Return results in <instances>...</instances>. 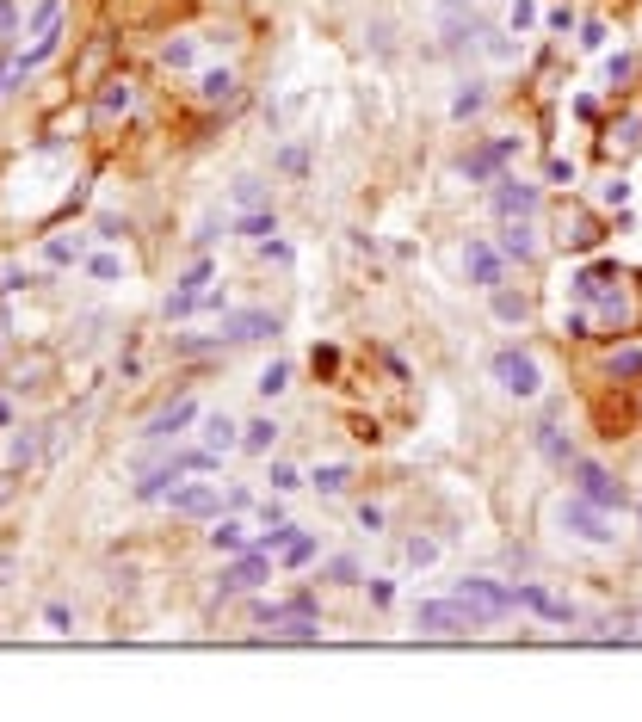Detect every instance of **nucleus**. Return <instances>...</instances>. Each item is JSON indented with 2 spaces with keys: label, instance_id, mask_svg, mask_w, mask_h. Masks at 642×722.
<instances>
[{
  "label": "nucleus",
  "instance_id": "dca6fc26",
  "mask_svg": "<svg viewBox=\"0 0 642 722\" xmlns=\"http://www.w3.org/2000/svg\"><path fill=\"white\" fill-rule=\"evenodd\" d=\"M186 476H192V463H186V457H167V463H155V469H149V476H142V482H136V500H167V494H173V488H180Z\"/></svg>",
  "mask_w": 642,
  "mask_h": 722
},
{
  "label": "nucleus",
  "instance_id": "f3484780",
  "mask_svg": "<svg viewBox=\"0 0 642 722\" xmlns=\"http://www.w3.org/2000/svg\"><path fill=\"white\" fill-rule=\"evenodd\" d=\"M204 537H210V550H217V556H241V550H254V531H247L241 519H229V513H223V519H210V531H204Z\"/></svg>",
  "mask_w": 642,
  "mask_h": 722
},
{
  "label": "nucleus",
  "instance_id": "72a5a7b5",
  "mask_svg": "<svg viewBox=\"0 0 642 722\" xmlns=\"http://www.w3.org/2000/svg\"><path fill=\"white\" fill-rule=\"evenodd\" d=\"M50 25H62V0H38V7H31V19H25V38H44Z\"/></svg>",
  "mask_w": 642,
  "mask_h": 722
},
{
  "label": "nucleus",
  "instance_id": "c9c22d12",
  "mask_svg": "<svg viewBox=\"0 0 642 722\" xmlns=\"http://www.w3.org/2000/svg\"><path fill=\"white\" fill-rule=\"evenodd\" d=\"M291 531H297L291 519H278V525H260V531H254V550H266V556H278V550H284V537H291Z\"/></svg>",
  "mask_w": 642,
  "mask_h": 722
},
{
  "label": "nucleus",
  "instance_id": "a18cd8bd",
  "mask_svg": "<svg viewBox=\"0 0 642 722\" xmlns=\"http://www.w3.org/2000/svg\"><path fill=\"white\" fill-rule=\"evenodd\" d=\"M605 75H612V87H618V81L636 75V62H630V56H612V62H605Z\"/></svg>",
  "mask_w": 642,
  "mask_h": 722
},
{
  "label": "nucleus",
  "instance_id": "3c124183",
  "mask_svg": "<svg viewBox=\"0 0 642 722\" xmlns=\"http://www.w3.org/2000/svg\"><path fill=\"white\" fill-rule=\"evenodd\" d=\"M44 624H50V630H68L75 618H68V605H50V611H44Z\"/></svg>",
  "mask_w": 642,
  "mask_h": 722
},
{
  "label": "nucleus",
  "instance_id": "7ed1b4c3",
  "mask_svg": "<svg viewBox=\"0 0 642 722\" xmlns=\"http://www.w3.org/2000/svg\"><path fill=\"white\" fill-rule=\"evenodd\" d=\"M414 630H420V636H476V630H488V624H482V611H470V605L451 593V599H420V605H414Z\"/></svg>",
  "mask_w": 642,
  "mask_h": 722
},
{
  "label": "nucleus",
  "instance_id": "cd10ccee",
  "mask_svg": "<svg viewBox=\"0 0 642 722\" xmlns=\"http://www.w3.org/2000/svg\"><path fill=\"white\" fill-rule=\"evenodd\" d=\"M309 488H315V494H328V500L346 494V488H352V463H321L315 476H309Z\"/></svg>",
  "mask_w": 642,
  "mask_h": 722
},
{
  "label": "nucleus",
  "instance_id": "ddd939ff",
  "mask_svg": "<svg viewBox=\"0 0 642 722\" xmlns=\"http://www.w3.org/2000/svg\"><path fill=\"white\" fill-rule=\"evenodd\" d=\"M439 25H445V50H451V56H476V50H482V31H488V25H482L470 7H445Z\"/></svg>",
  "mask_w": 642,
  "mask_h": 722
},
{
  "label": "nucleus",
  "instance_id": "9b49d317",
  "mask_svg": "<svg viewBox=\"0 0 642 722\" xmlns=\"http://www.w3.org/2000/svg\"><path fill=\"white\" fill-rule=\"evenodd\" d=\"M463 278L476 284V291H494V284H507V254L494 247L488 235H470L463 241Z\"/></svg>",
  "mask_w": 642,
  "mask_h": 722
},
{
  "label": "nucleus",
  "instance_id": "09e8293b",
  "mask_svg": "<svg viewBox=\"0 0 642 722\" xmlns=\"http://www.w3.org/2000/svg\"><path fill=\"white\" fill-rule=\"evenodd\" d=\"M359 531H383V507H371V500H365V507H359Z\"/></svg>",
  "mask_w": 642,
  "mask_h": 722
},
{
  "label": "nucleus",
  "instance_id": "a211bd4d",
  "mask_svg": "<svg viewBox=\"0 0 642 722\" xmlns=\"http://www.w3.org/2000/svg\"><path fill=\"white\" fill-rule=\"evenodd\" d=\"M599 371H605V383H642V346H612Z\"/></svg>",
  "mask_w": 642,
  "mask_h": 722
},
{
  "label": "nucleus",
  "instance_id": "2eb2a0df",
  "mask_svg": "<svg viewBox=\"0 0 642 722\" xmlns=\"http://www.w3.org/2000/svg\"><path fill=\"white\" fill-rule=\"evenodd\" d=\"M494 247H501L507 260L531 266V260H538V229H531V216H513V223H501V235H494Z\"/></svg>",
  "mask_w": 642,
  "mask_h": 722
},
{
  "label": "nucleus",
  "instance_id": "4468645a",
  "mask_svg": "<svg viewBox=\"0 0 642 722\" xmlns=\"http://www.w3.org/2000/svg\"><path fill=\"white\" fill-rule=\"evenodd\" d=\"M519 611H538L544 624H575V605L556 599V593H550V587H538V581H519Z\"/></svg>",
  "mask_w": 642,
  "mask_h": 722
},
{
  "label": "nucleus",
  "instance_id": "c756f323",
  "mask_svg": "<svg viewBox=\"0 0 642 722\" xmlns=\"http://www.w3.org/2000/svg\"><path fill=\"white\" fill-rule=\"evenodd\" d=\"M266 488H272V494H297V488H303V469L284 463V457H272V463H266Z\"/></svg>",
  "mask_w": 642,
  "mask_h": 722
},
{
  "label": "nucleus",
  "instance_id": "58836bf2",
  "mask_svg": "<svg viewBox=\"0 0 642 722\" xmlns=\"http://www.w3.org/2000/svg\"><path fill=\"white\" fill-rule=\"evenodd\" d=\"M402 556H408L414 568H433V562H439V544H433V537H408V544H402Z\"/></svg>",
  "mask_w": 642,
  "mask_h": 722
},
{
  "label": "nucleus",
  "instance_id": "5701e85b",
  "mask_svg": "<svg viewBox=\"0 0 642 722\" xmlns=\"http://www.w3.org/2000/svg\"><path fill=\"white\" fill-rule=\"evenodd\" d=\"M235 93H241L235 68H204V75H198V99H204V105H229Z\"/></svg>",
  "mask_w": 642,
  "mask_h": 722
},
{
  "label": "nucleus",
  "instance_id": "ea45409f",
  "mask_svg": "<svg viewBox=\"0 0 642 722\" xmlns=\"http://www.w3.org/2000/svg\"><path fill=\"white\" fill-rule=\"evenodd\" d=\"M365 593H371V611H389V605H396V581H383V574H371Z\"/></svg>",
  "mask_w": 642,
  "mask_h": 722
},
{
  "label": "nucleus",
  "instance_id": "5fc2aeb1",
  "mask_svg": "<svg viewBox=\"0 0 642 722\" xmlns=\"http://www.w3.org/2000/svg\"><path fill=\"white\" fill-rule=\"evenodd\" d=\"M636 531H642V500H636Z\"/></svg>",
  "mask_w": 642,
  "mask_h": 722
},
{
  "label": "nucleus",
  "instance_id": "20e7f679",
  "mask_svg": "<svg viewBox=\"0 0 642 722\" xmlns=\"http://www.w3.org/2000/svg\"><path fill=\"white\" fill-rule=\"evenodd\" d=\"M562 476H568V488L587 494L593 507H605V513H624V507H630V488H624L605 463H593V457H575V463L562 469Z\"/></svg>",
  "mask_w": 642,
  "mask_h": 722
},
{
  "label": "nucleus",
  "instance_id": "79ce46f5",
  "mask_svg": "<svg viewBox=\"0 0 642 722\" xmlns=\"http://www.w3.org/2000/svg\"><path fill=\"white\" fill-rule=\"evenodd\" d=\"M38 457V439H31V432H19V439L7 445V463H31Z\"/></svg>",
  "mask_w": 642,
  "mask_h": 722
},
{
  "label": "nucleus",
  "instance_id": "2f4dec72",
  "mask_svg": "<svg viewBox=\"0 0 642 722\" xmlns=\"http://www.w3.org/2000/svg\"><path fill=\"white\" fill-rule=\"evenodd\" d=\"M636 142H642V112H636V118H624V124H612V130H605V149H612V155H630Z\"/></svg>",
  "mask_w": 642,
  "mask_h": 722
},
{
  "label": "nucleus",
  "instance_id": "8fccbe9b",
  "mask_svg": "<svg viewBox=\"0 0 642 722\" xmlns=\"http://www.w3.org/2000/svg\"><path fill=\"white\" fill-rule=\"evenodd\" d=\"M562 334L568 340H587V315H562Z\"/></svg>",
  "mask_w": 642,
  "mask_h": 722
},
{
  "label": "nucleus",
  "instance_id": "473e14b6",
  "mask_svg": "<svg viewBox=\"0 0 642 722\" xmlns=\"http://www.w3.org/2000/svg\"><path fill=\"white\" fill-rule=\"evenodd\" d=\"M321 581H328V587H352V581H365V574H359L352 556H328V562H321Z\"/></svg>",
  "mask_w": 642,
  "mask_h": 722
},
{
  "label": "nucleus",
  "instance_id": "4be33fe9",
  "mask_svg": "<svg viewBox=\"0 0 642 722\" xmlns=\"http://www.w3.org/2000/svg\"><path fill=\"white\" fill-rule=\"evenodd\" d=\"M278 432H284V426H278L272 414H260V420H247V426H241V451H247V457H272V445H278Z\"/></svg>",
  "mask_w": 642,
  "mask_h": 722
},
{
  "label": "nucleus",
  "instance_id": "bb28decb",
  "mask_svg": "<svg viewBox=\"0 0 642 722\" xmlns=\"http://www.w3.org/2000/svg\"><path fill=\"white\" fill-rule=\"evenodd\" d=\"M229 229L247 235V241H266V235H278V210H272V204H266V210H241Z\"/></svg>",
  "mask_w": 642,
  "mask_h": 722
},
{
  "label": "nucleus",
  "instance_id": "1a4fd4ad",
  "mask_svg": "<svg viewBox=\"0 0 642 722\" xmlns=\"http://www.w3.org/2000/svg\"><path fill=\"white\" fill-rule=\"evenodd\" d=\"M278 334V315L272 309H223V321H217V346H254V340H272Z\"/></svg>",
  "mask_w": 642,
  "mask_h": 722
},
{
  "label": "nucleus",
  "instance_id": "b1692460",
  "mask_svg": "<svg viewBox=\"0 0 642 722\" xmlns=\"http://www.w3.org/2000/svg\"><path fill=\"white\" fill-rule=\"evenodd\" d=\"M488 309H494V321L519 328V321L531 315V297H525V291H507V284H494V291H488Z\"/></svg>",
  "mask_w": 642,
  "mask_h": 722
},
{
  "label": "nucleus",
  "instance_id": "412c9836",
  "mask_svg": "<svg viewBox=\"0 0 642 722\" xmlns=\"http://www.w3.org/2000/svg\"><path fill=\"white\" fill-rule=\"evenodd\" d=\"M204 445L223 451V457L241 451V420H235V414H204Z\"/></svg>",
  "mask_w": 642,
  "mask_h": 722
},
{
  "label": "nucleus",
  "instance_id": "c03bdc74",
  "mask_svg": "<svg viewBox=\"0 0 642 722\" xmlns=\"http://www.w3.org/2000/svg\"><path fill=\"white\" fill-rule=\"evenodd\" d=\"M605 204L624 210V204H630V179H605Z\"/></svg>",
  "mask_w": 642,
  "mask_h": 722
},
{
  "label": "nucleus",
  "instance_id": "a19ab883",
  "mask_svg": "<svg viewBox=\"0 0 642 722\" xmlns=\"http://www.w3.org/2000/svg\"><path fill=\"white\" fill-rule=\"evenodd\" d=\"M87 272H93V278H105V284H112V278H118L124 266H118V254H87Z\"/></svg>",
  "mask_w": 642,
  "mask_h": 722
},
{
  "label": "nucleus",
  "instance_id": "49530a36",
  "mask_svg": "<svg viewBox=\"0 0 642 722\" xmlns=\"http://www.w3.org/2000/svg\"><path fill=\"white\" fill-rule=\"evenodd\" d=\"M130 223H118V216H99V241H124Z\"/></svg>",
  "mask_w": 642,
  "mask_h": 722
},
{
  "label": "nucleus",
  "instance_id": "6ab92c4d",
  "mask_svg": "<svg viewBox=\"0 0 642 722\" xmlns=\"http://www.w3.org/2000/svg\"><path fill=\"white\" fill-rule=\"evenodd\" d=\"M488 112V81H463L457 93H451V124H470V118H482Z\"/></svg>",
  "mask_w": 642,
  "mask_h": 722
},
{
  "label": "nucleus",
  "instance_id": "393cba45",
  "mask_svg": "<svg viewBox=\"0 0 642 722\" xmlns=\"http://www.w3.org/2000/svg\"><path fill=\"white\" fill-rule=\"evenodd\" d=\"M531 439H538V451H544V457H550L556 469H568V463L581 457V451H575V439H562V426H550V420H544L538 432H531Z\"/></svg>",
  "mask_w": 642,
  "mask_h": 722
},
{
  "label": "nucleus",
  "instance_id": "603ef678",
  "mask_svg": "<svg viewBox=\"0 0 642 722\" xmlns=\"http://www.w3.org/2000/svg\"><path fill=\"white\" fill-rule=\"evenodd\" d=\"M7 420H13V408H7V402H0V426H7Z\"/></svg>",
  "mask_w": 642,
  "mask_h": 722
},
{
  "label": "nucleus",
  "instance_id": "9d476101",
  "mask_svg": "<svg viewBox=\"0 0 642 722\" xmlns=\"http://www.w3.org/2000/svg\"><path fill=\"white\" fill-rule=\"evenodd\" d=\"M266 581H272V556H266V550H241L235 562H223L217 593H223V599H241V593H260Z\"/></svg>",
  "mask_w": 642,
  "mask_h": 722
},
{
  "label": "nucleus",
  "instance_id": "c85d7f7f",
  "mask_svg": "<svg viewBox=\"0 0 642 722\" xmlns=\"http://www.w3.org/2000/svg\"><path fill=\"white\" fill-rule=\"evenodd\" d=\"M272 636H284V642H321V618H309V611H297V618L272 624Z\"/></svg>",
  "mask_w": 642,
  "mask_h": 722
},
{
  "label": "nucleus",
  "instance_id": "f257e3e1",
  "mask_svg": "<svg viewBox=\"0 0 642 722\" xmlns=\"http://www.w3.org/2000/svg\"><path fill=\"white\" fill-rule=\"evenodd\" d=\"M556 525L575 537V544H593V550H612L618 544V525H612V513L605 507H593L587 494H568L562 507H556Z\"/></svg>",
  "mask_w": 642,
  "mask_h": 722
},
{
  "label": "nucleus",
  "instance_id": "f8f14e48",
  "mask_svg": "<svg viewBox=\"0 0 642 722\" xmlns=\"http://www.w3.org/2000/svg\"><path fill=\"white\" fill-rule=\"evenodd\" d=\"M167 507L180 513V519H223L229 513V494L217 482H180V488L167 494Z\"/></svg>",
  "mask_w": 642,
  "mask_h": 722
},
{
  "label": "nucleus",
  "instance_id": "f704fd0d",
  "mask_svg": "<svg viewBox=\"0 0 642 722\" xmlns=\"http://www.w3.org/2000/svg\"><path fill=\"white\" fill-rule=\"evenodd\" d=\"M235 204H241V210H266V204H272L266 179H254V173H247V179H235Z\"/></svg>",
  "mask_w": 642,
  "mask_h": 722
},
{
  "label": "nucleus",
  "instance_id": "423d86ee",
  "mask_svg": "<svg viewBox=\"0 0 642 722\" xmlns=\"http://www.w3.org/2000/svg\"><path fill=\"white\" fill-rule=\"evenodd\" d=\"M210 284H217V260H192L180 278H173V291H167V321H186V315H198L204 309V297H210Z\"/></svg>",
  "mask_w": 642,
  "mask_h": 722
},
{
  "label": "nucleus",
  "instance_id": "7c9ffc66",
  "mask_svg": "<svg viewBox=\"0 0 642 722\" xmlns=\"http://www.w3.org/2000/svg\"><path fill=\"white\" fill-rule=\"evenodd\" d=\"M254 389L266 395V402H278V395H284V389H291V358H272V365L260 371V383H254Z\"/></svg>",
  "mask_w": 642,
  "mask_h": 722
},
{
  "label": "nucleus",
  "instance_id": "a878e982",
  "mask_svg": "<svg viewBox=\"0 0 642 722\" xmlns=\"http://www.w3.org/2000/svg\"><path fill=\"white\" fill-rule=\"evenodd\" d=\"M315 556H321V537L315 531H291V537H284V550H278L284 568H309Z\"/></svg>",
  "mask_w": 642,
  "mask_h": 722
},
{
  "label": "nucleus",
  "instance_id": "0eeeda50",
  "mask_svg": "<svg viewBox=\"0 0 642 722\" xmlns=\"http://www.w3.org/2000/svg\"><path fill=\"white\" fill-rule=\"evenodd\" d=\"M186 426H198V402H192V395H180V402H167L161 414H149V426H142V457L167 451Z\"/></svg>",
  "mask_w": 642,
  "mask_h": 722
},
{
  "label": "nucleus",
  "instance_id": "4c0bfd02",
  "mask_svg": "<svg viewBox=\"0 0 642 722\" xmlns=\"http://www.w3.org/2000/svg\"><path fill=\"white\" fill-rule=\"evenodd\" d=\"M507 25H513V38H525V31L538 25V0H513V7H507Z\"/></svg>",
  "mask_w": 642,
  "mask_h": 722
},
{
  "label": "nucleus",
  "instance_id": "864d4df0",
  "mask_svg": "<svg viewBox=\"0 0 642 722\" xmlns=\"http://www.w3.org/2000/svg\"><path fill=\"white\" fill-rule=\"evenodd\" d=\"M439 7H470V0H439Z\"/></svg>",
  "mask_w": 642,
  "mask_h": 722
},
{
  "label": "nucleus",
  "instance_id": "37998d69",
  "mask_svg": "<svg viewBox=\"0 0 642 722\" xmlns=\"http://www.w3.org/2000/svg\"><path fill=\"white\" fill-rule=\"evenodd\" d=\"M581 50H605V19H587V25H581Z\"/></svg>",
  "mask_w": 642,
  "mask_h": 722
},
{
  "label": "nucleus",
  "instance_id": "de8ad7c7",
  "mask_svg": "<svg viewBox=\"0 0 642 722\" xmlns=\"http://www.w3.org/2000/svg\"><path fill=\"white\" fill-rule=\"evenodd\" d=\"M544 25H550V31H575V7H550Z\"/></svg>",
  "mask_w": 642,
  "mask_h": 722
},
{
  "label": "nucleus",
  "instance_id": "f03ea898",
  "mask_svg": "<svg viewBox=\"0 0 642 722\" xmlns=\"http://www.w3.org/2000/svg\"><path fill=\"white\" fill-rule=\"evenodd\" d=\"M488 377L501 383L513 402H538V395H544V365L525 346H501V352L488 358Z\"/></svg>",
  "mask_w": 642,
  "mask_h": 722
},
{
  "label": "nucleus",
  "instance_id": "aec40b11",
  "mask_svg": "<svg viewBox=\"0 0 642 722\" xmlns=\"http://www.w3.org/2000/svg\"><path fill=\"white\" fill-rule=\"evenodd\" d=\"M130 105H136V81H105V87L93 93V112H99V118H124Z\"/></svg>",
  "mask_w": 642,
  "mask_h": 722
},
{
  "label": "nucleus",
  "instance_id": "e433bc0d",
  "mask_svg": "<svg viewBox=\"0 0 642 722\" xmlns=\"http://www.w3.org/2000/svg\"><path fill=\"white\" fill-rule=\"evenodd\" d=\"M192 62H198V44H192V38L161 44V68H192Z\"/></svg>",
  "mask_w": 642,
  "mask_h": 722
},
{
  "label": "nucleus",
  "instance_id": "39448f33",
  "mask_svg": "<svg viewBox=\"0 0 642 722\" xmlns=\"http://www.w3.org/2000/svg\"><path fill=\"white\" fill-rule=\"evenodd\" d=\"M451 593L470 605V611H482V624H501V618H513V611H519V587L494 581V574H463Z\"/></svg>",
  "mask_w": 642,
  "mask_h": 722
},
{
  "label": "nucleus",
  "instance_id": "6e6552de",
  "mask_svg": "<svg viewBox=\"0 0 642 722\" xmlns=\"http://www.w3.org/2000/svg\"><path fill=\"white\" fill-rule=\"evenodd\" d=\"M488 204H494L501 223H513V216H538L544 210V186H531V179H519V173H501L488 186Z\"/></svg>",
  "mask_w": 642,
  "mask_h": 722
}]
</instances>
